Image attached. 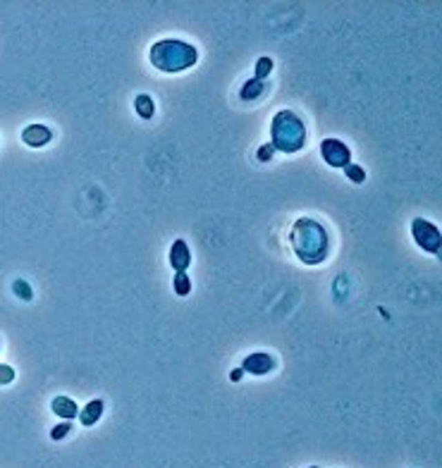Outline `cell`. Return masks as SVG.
<instances>
[{
    "mask_svg": "<svg viewBox=\"0 0 442 468\" xmlns=\"http://www.w3.org/2000/svg\"><path fill=\"white\" fill-rule=\"evenodd\" d=\"M70 433H72V423H70V420H65V423L55 425V428L50 430V438H53L55 442H58V440H65Z\"/></svg>",
    "mask_w": 442,
    "mask_h": 468,
    "instance_id": "cell-17",
    "label": "cell"
},
{
    "mask_svg": "<svg viewBox=\"0 0 442 468\" xmlns=\"http://www.w3.org/2000/svg\"><path fill=\"white\" fill-rule=\"evenodd\" d=\"M191 265V251L186 246L184 239H175L173 246H170V268L175 273H186Z\"/></svg>",
    "mask_w": 442,
    "mask_h": 468,
    "instance_id": "cell-7",
    "label": "cell"
},
{
    "mask_svg": "<svg viewBox=\"0 0 442 468\" xmlns=\"http://www.w3.org/2000/svg\"><path fill=\"white\" fill-rule=\"evenodd\" d=\"M15 378H17V373H15L12 366H8V363H0V384H10L15 382Z\"/></svg>",
    "mask_w": 442,
    "mask_h": 468,
    "instance_id": "cell-18",
    "label": "cell"
},
{
    "mask_svg": "<svg viewBox=\"0 0 442 468\" xmlns=\"http://www.w3.org/2000/svg\"><path fill=\"white\" fill-rule=\"evenodd\" d=\"M265 81H258V79H249V81H244V86H242V91H239V98L242 101H256V98H261L263 93H265Z\"/></svg>",
    "mask_w": 442,
    "mask_h": 468,
    "instance_id": "cell-12",
    "label": "cell"
},
{
    "mask_svg": "<svg viewBox=\"0 0 442 468\" xmlns=\"http://www.w3.org/2000/svg\"><path fill=\"white\" fill-rule=\"evenodd\" d=\"M173 289L177 296H189L191 294V277L186 273H175V280H173Z\"/></svg>",
    "mask_w": 442,
    "mask_h": 468,
    "instance_id": "cell-13",
    "label": "cell"
},
{
    "mask_svg": "<svg viewBox=\"0 0 442 468\" xmlns=\"http://www.w3.org/2000/svg\"><path fill=\"white\" fill-rule=\"evenodd\" d=\"M134 110H137V115L142 119H151L155 115V103L153 98L148 96V93H139L137 98H134Z\"/></svg>",
    "mask_w": 442,
    "mask_h": 468,
    "instance_id": "cell-11",
    "label": "cell"
},
{
    "mask_svg": "<svg viewBox=\"0 0 442 468\" xmlns=\"http://www.w3.org/2000/svg\"><path fill=\"white\" fill-rule=\"evenodd\" d=\"M309 468H318V466H309Z\"/></svg>",
    "mask_w": 442,
    "mask_h": 468,
    "instance_id": "cell-21",
    "label": "cell"
},
{
    "mask_svg": "<svg viewBox=\"0 0 442 468\" xmlns=\"http://www.w3.org/2000/svg\"><path fill=\"white\" fill-rule=\"evenodd\" d=\"M345 175H347V179L354 182V184H361V182H366V170H363L361 165L349 163V165L345 168Z\"/></svg>",
    "mask_w": 442,
    "mask_h": 468,
    "instance_id": "cell-15",
    "label": "cell"
},
{
    "mask_svg": "<svg viewBox=\"0 0 442 468\" xmlns=\"http://www.w3.org/2000/svg\"><path fill=\"white\" fill-rule=\"evenodd\" d=\"M50 139H53V132H50V127H46V124H29L22 132V142L27 144L29 148L46 146Z\"/></svg>",
    "mask_w": 442,
    "mask_h": 468,
    "instance_id": "cell-8",
    "label": "cell"
},
{
    "mask_svg": "<svg viewBox=\"0 0 442 468\" xmlns=\"http://www.w3.org/2000/svg\"><path fill=\"white\" fill-rule=\"evenodd\" d=\"M103 402L101 399H93V402H88L84 409L79 411V423L84 425V428H91V425H96L98 420H101L103 416Z\"/></svg>",
    "mask_w": 442,
    "mask_h": 468,
    "instance_id": "cell-10",
    "label": "cell"
},
{
    "mask_svg": "<svg viewBox=\"0 0 442 468\" xmlns=\"http://www.w3.org/2000/svg\"><path fill=\"white\" fill-rule=\"evenodd\" d=\"M148 60L163 75H180L199 62V50L182 39H163L151 46Z\"/></svg>",
    "mask_w": 442,
    "mask_h": 468,
    "instance_id": "cell-2",
    "label": "cell"
},
{
    "mask_svg": "<svg viewBox=\"0 0 442 468\" xmlns=\"http://www.w3.org/2000/svg\"><path fill=\"white\" fill-rule=\"evenodd\" d=\"M50 409H53V413L60 416L62 420L79 418V407H77V402H75V399H70V397H65V394L55 397L53 402H50Z\"/></svg>",
    "mask_w": 442,
    "mask_h": 468,
    "instance_id": "cell-9",
    "label": "cell"
},
{
    "mask_svg": "<svg viewBox=\"0 0 442 468\" xmlns=\"http://www.w3.org/2000/svg\"><path fill=\"white\" fill-rule=\"evenodd\" d=\"M273 60L270 58H258V62H256V75H253V79H258V81H265L270 77V72H273Z\"/></svg>",
    "mask_w": 442,
    "mask_h": 468,
    "instance_id": "cell-14",
    "label": "cell"
},
{
    "mask_svg": "<svg viewBox=\"0 0 442 468\" xmlns=\"http://www.w3.org/2000/svg\"><path fill=\"white\" fill-rule=\"evenodd\" d=\"M412 237H414L416 246H419L421 251L433 253V256H438L440 253L442 234L430 220H425V217H414L412 220Z\"/></svg>",
    "mask_w": 442,
    "mask_h": 468,
    "instance_id": "cell-4",
    "label": "cell"
},
{
    "mask_svg": "<svg viewBox=\"0 0 442 468\" xmlns=\"http://www.w3.org/2000/svg\"><path fill=\"white\" fill-rule=\"evenodd\" d=\"M275 366H278V361H275V356H270V353L265 351H256V353H249V356H244L242 361V371L249 373V376H268V373L275 371Z\"/></svg>",
    "mask_w": 442,
    "mask_h": 468,
    "instance_id": "cell-6",
    "label": "cell"
},
{
    "mask_svg": "<svg viewBox=\"0 0 442 468\" xmlns=\"http://www.w3.org/2000/svg\"><path fill=\"white\" fill-rule=\"evenodd\" d=\"M289 244L304 265H320L330 256V234L314 217H299L289 230Z\"/></svg>",
    "mask_w": 442,
    "mask_h": 468,
    "instance_id": "cell-1",
    "label": "cell"
},
{
    "mask_svg": "<svg viewBox=\"0 0 442 468\" xmlns=\"http://www.w3.org/2000/svg\"><path fill=\"white\" fill-rule=\"evenodd\" d=\"M12 292L17 294L22 301H31V299H34V292H31V287H29L27 280H15V282H12Z\"/></svg>",
    "mask_w": 442,
    "mask_h": 468,
    "instance_id": "cell-16",
    "label": "cell"
},
{
    "mask_svg": "<svg viewBox=\"0 0 442 468\" xmlns=\"http://www.w3.org/2000/svg\"><path fill=\"white\" fill-rule=\"evenodd\" d=\"M273 155H275L273 144H263V146L258 148L256 158H258V163H268V160H273Z\"/></svg>",
    "mask_w": 442,
    "mask_h": 468,
    "instance_id": "cell-19",
    "label": "cell"
},
{
    "mask_svg": "<svg viewBox=\"0 0 442 468\" xmlns=\"http://www.w3.org/2000/svg\"><path fill=\"white\" fill-rule=\"evenodd\" d=\"M270 137H273L270 144H273L275 150L292 155L306 146L309 132H306V122L301 119L299 113L285 108V110L275 113L273 122H270Z\"/></svg>",
    "mask_w": 442,
    "mask_h": 468,
    "instance_id": "cell-3",
    "label": "cell"
},
{
    "mask_svg": "<svg viewBox=\"0 0 442 468\" xmlns=\"http://www.w3.org/2000/svg\"><path fill=\"white\" fill-rule=\"evenodd\" d=\"M242 378H244V371H242V368H235V371H230V380H232V382H239Z\"/></svg>",
    "mask_w": 442,
    "mask_h": 468,
    "instance_id": "cell-20",
    "label": "cell"
},
{
    "mask_svg": "<svg viewBox=\"0 0 442 468\" xmlns=\"http://www.w3.org/2000/svg\"><path fill=\"white\" fill-rule=\"evenodd\" d=\"M320 158L325 160L330 168L345 170L352 163V148L347 146L342 139H323L320 142Z\"/></svg>",
    "mask_w": 442,
    "mask_h": 468,
    "instance_id": "cell-5",
    "label": "cell"
}]
</instances>
